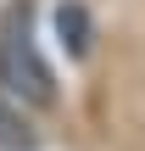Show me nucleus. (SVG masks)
Wrapping results in <instances>:
<instances>
[{
  "label": "nucleus",
  "mask_w": 145,
  "mask_h": 151,
  "mask_svg": "<svg viewBox=\"0 0 145 151\" xmlns=\"http://www.w3.org/2000/svg\"><path fill=\"white\" fill-rule=\"evenodd\" d=\"M0 95L11 101H34V106H50V67L39 62L34 50V34H28V6H11L6 22H0Z\"/></svg>",
  "instance_id": "1"
},
{
  "label": "nucleus",
  "mask_w": 145,
  "mask_h": 151,
  "mask_svg": "<svg viewBox=\"0 0 145 151\" xmlns=\"http://www.w3.org/2000/svg\"><path fill=\"white\" fill-rule=\"evenodd\" d=\"M56 39H61L67 56H84V50H89L95 28H89V11H84L78 0H61V6H56Z\"/></svg>",
  "instance_id": "2"
},
{
  "label": "nucleus",
  "mask_w": 145,
  "mask_h": 151,
  "mask_svg": "<svg viewBox=\"0 0 145 151\" xmlns=\"http://www.w3.org/2000/svg\"><path fill=\"white\" fill-rule=\"evenodd\" d=\"M34 123L11 106V95H0V151H34Z\"/></svg>",
  "instance_id": "3"
}]
</instances>
